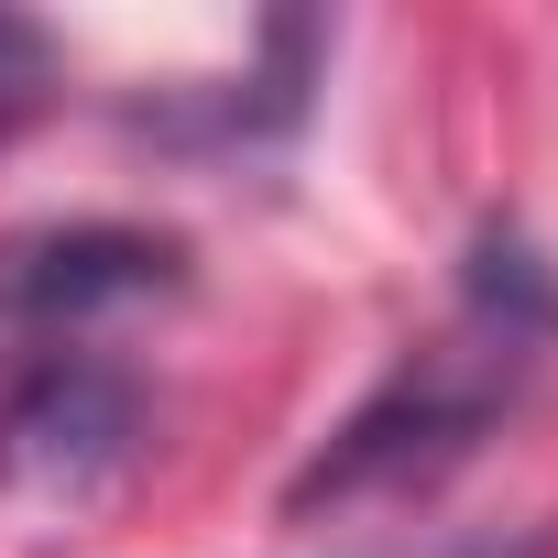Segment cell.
Returning <instances> with one entry per match:
<instances>
[{
  "label": "cell",
  "instance_id": "cell-1",
  "mask_svg": "<svg viewBox=\"0 0 558 558\" xmlns=\"http://www.w3.org/2000/svg\"><path fill=\"white\" fill-rule=\"evenodd\" d=\"M525 340H536V329L471 318L460 340L405 351V362L329 427V449L286 482V514H318V504H384V493L449 482V471L504 427V405L525 395Z\"/></svg>",
  "mask_w": 558,
  "mask_h": 558
},
{
  "label": "cell",
  "instance_id": "cell-4",
  "mask_svg": "<svg viewBox=\"0 0 558 558\" xmlns=\"http://www.w3.org/2000/svg\"><path fill=\"white\" fill-rule=\"evenodd\" d=\"M56 99V34L34 12H0V143Z\"/></svg>",
  "mask_w": 558,
  "mask_h": 558
},
{
  "label": "cell",
  "instance_id": "cell-2",
  "mask_svg": "<svg viewBox=\"0 0 558 558\" xmlns=\"http://www.w3.org/2000/svg\"><path fill=\"white\" fill-rule=\"evenodd\" d=\"M143 449V384L99 351H56L0 405V482L23 504H99Z\"/></svg>",
  "mask_w": 558,
  "mask_h": 558
},
{
  "label": "cell",
  "instance_id": "cell-5",
  "mask_svg": "<svg viewBox=\"0 0 558 558\" xmlns=\"http://www.w3.org/2000/svg\"><path fill=\"white\" fill-rule=\"evenodd\" d=\"M449 558H525V547H449Z\"/></svg>",
  "mask_w": 558,
  "mask_h": 558
},
{
  "label": "cell",
  "instance_id": "cell-3",
  "mask_svg": "<svg viewBox=\"0 0 558 558\" xmlns=\"http://www.w3.org/2000/svg\"><path fill=\"white\" fill-rule=\"evenodd\" d=\"M175 286H186V241H165V230L56 219V230L0 241V329H77V318L175 296Z\"/></svg>",
  "mask_w": 558,
  "mask_h": 558
}]
</instances>
